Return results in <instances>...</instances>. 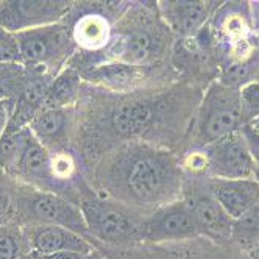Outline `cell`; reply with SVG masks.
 <instances>
[{"label":"cell","instance_id":"d4e9b609","mask_svg":"<svg viewBox=\"0 0 259 259\" xmlns=\"http://www.w3.org/2000/svg\"><path fill=\"white\" fill-rule=\"evenodd\" d=\"M73 169V165L70 162V159L64 155H60V156H52V174H53V178H58V180H63V178H67L70 175Z\"/></svg>","mask_w":259,"mask_h":259},{"label":"cell","instance_id":"8992f818","mask_svg":"<svg viewBox=\"0 0 259 259\" xmlns=\"http://www.w3.org/2000/svg\"><path fill=\"white\" fill-rule=\"evenodd\" d=\"M208 159V172L219 180L254 178L256 165L250 156L245 139L237 132L203 149Z\"/></svg>","mask_w":259,"mask_h":259},{"label":"cell","instance_id":"ffe728a7","mask_svg":"<svg viewBox=\"0 0 259 259\" xmlns=\"http://www.w3.org/2000/svg\"><path fill=\"white\" fill-rule=\"evenodd\" d=\"M78 88V77L72 72H66L60 75L50 88H47L46 103L49 108H60L61 105L69 103L75 96Z\"/></svg>","mask_w":259,"mask_h":259},{"label":"cell","instance_id":"cb8c5ba5","mask_svg":"<svg viewBox=\"0 0 259 259\" xmlns=\"http://www.w3.org/2000/svg\"><path fill=\"white\" fill-rule=\"evenodd\" d=\"M16 109V100L11 97L0 99V139L5 136L8 132V126L11 123V119L14 116Z\"/></svg>","mask_w":259,"mask_h":259},{"label":"cell","instance_id":"4316f807","mask_svg":"<svg viewBox=\"0 0 259 259\" xmlns=\"http://www.w3.org/2000/svg\"><path fill=\"white\" fill-rule=\"evenodd\" d=\"M13 209H14V203H13L11 195L5 192L4 189H0V225H4L11 217Z\"/></svg>","mask_w":259,"mask_h":259},{"label":"cell","instance_id":"9a60e30c","mask_svg":"<svg viewBox=\"0 0 259 259\" xmlns=\"http://www.w3.org/2000/svg\"><path fill=\"white\" fill-rule=\"evenodd\" d=\"M111 52H113L114 61L139 67L152 57L153 38L147 31H132L122 36Z\"/></svg>","mask_w":259,"mask_h":259},{"label":"cell","instance_id":"7c38bea8","mask_svg":"<svg viewBox=\"0 0 259 259\" xmlns=\"http://www.w3.org/2000/svg\"><path fill=\"white\" fill-rule=\"evenodd\" d=\"M161 8L170 28L183 36L195 33L205 24L208 16L206 5L203 2H162Z\"/></svg>","mask_w":259,"mask_h":259},{"label":"cell","instance_id":"44dd1931","mask_svg":"<svg viewBox=\"0 0 259 259\" xmlns=\"http://www.w3.org/2000/svg\"><path fill=\"white\" fill-rule=\"evenodd\" d=\"M239 109L242 125L259 119V81H248L239 88Z\"/></svg>","mask_w":259,"mask_h":259},{"label":"cell","instance_id":"30bf717a","mask_svg":"<svg viewBox=\"0 0 259 259\" xmlns=\"http://www.w3.org/2000/svg\"><path fill=\"white\" fill-rule=\"evenodd\" d=\"M30 244L31 251L42 256L61 251H75L83 254L94 253V247L89 244V239L67 228L55 225H36L30 234Z\"/></svg>","mask_w":259,"mask_h":259},{"label":"cell","instance_id":"484cf974","mask_svg":"<svg viewBox=\"0 0 259 259\" xmlns=\"http://www.w3.org/2000/svg\"><path fill=\"white\" fill-rule=\"evenodd\" d=\"M184 165L192 172H208V159L205 152H192L184 161Z\"/></svg>","mask_w":259,"mask_h":259},{"label":"cell","instance_id":"3957f363","mask_svg":"<svg viewBox=\"0 0 259 259\" xmlns=\"http://www.w3.org/2000/svg\"><path fill=\"white\" fill-rule=\"evenodd\" d=\"M17 211L36 225L63 227L89 239V231L80 206L50 191H34L17 200Z\"/></svg>","mask_w":259,"mask_h":259},{"label":"cell","instance_id":"f546056e","mask_svg":"<svg viewBox=\"0 0 259 259\" xmlns=\"http://www.w3.org/2000/svg\"><path fill=\"white\" fill-rule=\"evenodd\" d=\"M250 125L256 130V132H259V119H256V120H254L253 123H250Z\"/></svg>","mask_w":259,"mask_h":259},{"label":"cell","instance_id":"9c48e42d","mask_svg":"<svg viewBox=\"0 0 259 259\" xmlns=\"http://www.w3.org/2000/svg\"><path fill=\"white\" fill-rule=\"evenodd\" d=\"M209 192L224 211L233 219H239L256 203H259V183L247 180H219L212 178Z\"/></svg>","mask_w":259,"mask_h":259},{"label":"cell","instance_id":"ac0fdd59","mask_svg":"<svg viewBox=\"0 0 259 259\" xmlns=\"http://www.w3.org/2000/svg\"><path fill=\"white\" fill-rule=\"evenodd\" d=\"M92 78L99 83H103L111 89L126 91L133 88L136 81L141 78V70L136 66L113 61L96 67L92 70Z\"/></svg>","mask_w":259,"mask_h":259},{"label":"cell","instance_id":"6da1fadb","mask_svg":"<svg viewBox=\"0 0 259 259\" xmlns=\"http://www.w3.org/2000/svg\"><path fill=\"white\" fill-rule=\"evenodd\" d=\"M109 181L139 203H156L178 186L177 165L170 155L147 147H133L113 165Z\"/></svg>","mask_w":259,"mask_h":259},{"label":"cell","instance_id":"603a6c76","mask_svg":"<svg viewBox=\"0 0 259 259\" xmlns=\"http://www.w3.org/2000/svg\"><path fill=\"white\" fill-rule=\"evenodd\" d=\"M239 130L245 139V144L248 147L250 156L256 165V169H259V132H256L251 125H242Z\"/></svg>","mask_w":259,"mask_h":259},{"label":"cell","instance_id":"4fadbf2b","mask_svg":"<svg viewBox=\"0 0 259 259\" xmlns=\"http://www.w3.org/2000/svg\"><path fill=\"white\" fill-rule=\"evenodd\" d=\"M14 170L21 177L38 183L41 186H46L55 180L52 174V155L49 153L47 147H44L36 138H33L27 145Z\"/></svg>","mask_w":259,"mask_h":259},{"label":"cell","instance_id":"52a82bcc","mask_svg":"<svg viewBox=\"0 0 259 259\" xmlns=\"http://www.w3.org/2000/svg\"><path fill=\"white\" fill-rule=\"evenodd\" d=\"M200 234L186 200L167 203L141 225V237L150 242L180 240Z\"/></svg>","mask_w":259,"mask_h":259},{"label":"cell","instance_id":"d6986e66","mask_svg":"<svg viewBox=\"0 0 259 259\" xmlns=\"http://www.w3.org/2000/svg\"><path fill=\"white\" fill-rule=\"evenodd\" d=\"M231 237L245 250H256L259 247V203L233 220Z\"/></svg>","mask_w":259,"mask_h":259},{"label":"cell","instance_id":"7a4b0ae2","mask_svg":"<svg viewBox=\"0 0 259 259\" xmlns=\"http://www.w3.org/2000/svg\"><path fill=\"white\" fill-rule=\"evenodd\" d=\"M240 126L239 89L225 83H214L208 89L198 111L194 132L195 144L205 149L237 132Z\"/></svg>","mask_w":259,"mask_h":259},{"label":"cell","instance_id":"5bb4252c","mask_svg":"<svg viewBox=\"0 0 259 259\" xmlns=\"http://www.w3.org/2000/svg\"><path fill=\"white\" fill-rule=\"evenodd\" d=\"M153 120V111L145 102L125 103L116 109L113 126L120 136L135 138L142 135L144 130Z\"/></svg>","mask_w":259,"mask_h":259},{"label":"cell","instance_id":"277c9868","mask_svg":"<svg viewBox=\"0 0 259 259\" xmlns=\"http://www.w3.org/2000/svg\"><path fill=\"white\" fill-rule=\"evenodd\" d=\"M80 209L91 237L108 244H123L141 236V227L113 203L89 197L81 200Z\"/></svg>","mask_w":259,"mask_h":259},{"label":"cell","instance_id":"5b68a950","mask_svg":"<svg viewBox=\"0 0 259 259\" xmlns=\"http://www.w3.org/2000/svg\"><path fill=\"white\" fill-rule=\"evenodd\" d=\"M69 11L63 0H8L0 2V27L17 34L55 25Z\"/></svg>","mask_w":259,"mask_h":259},{"label":"cell","instance_id":"f1b7e54d","mask_svg":"<svg viewBox=\"0 0 259 259\" xmlns=\"http://www.w3.org/2000/svg\"><path fill=\"white\" fill-rule=\"evenodd\" d=\"M21 259H49V257L47 256H42L39 253H36V251H31V253H28L27 256H24Z\"/></svg>","mask_w":259,"mask_h":259},{"label":"cell","instance_id":"ba28073f","mask_svg":"<svg viewBox=\"0 0 259 259\" xmlns=\"http://www.w3.org/2000/svg\"><path fill=\"white\" fill-rule=\"evenodd\" d=\"M16 38L21 52V64L27 66L46 64L67 53L70 46L69 33L57 24L17 33Z\"/></svg>","mask_w":259,"mask_h":259},{"label":"cell","instance_id":"8fae6325","mask_svg":"<svg viewBox=\"0 0 259 259\" xmlns=\"http://www.w3.org/2000/svg\"><path fill=\"white\" fill-rule=\"evenodd\" d=\"M186 203L189 205L200 233L214 237H231L233 219L215 201L211 192L197 194L186 200Z\"/></svg>","mask_w":259,"mask_h":259},{"label":"cell","instance_id":"e0dca14e","mask_svg":"<svg viewBox=\"0 0 259 259\" xmlns=\"http://www.w3.org/2000/svg\"><path fill=\"white\" fill-rule=\"evenodd\" d=\"M28 128L33 136L46 147L47 142L58 141L64 135L66 114L61 108H41L39 113L28 122Z\"/></svg>","mask_w":259,"mask_h":259},{"label":"cell","instance_id":"1f68e13d","mask_svg":"<svg viewBox=\"0 0 259 259\" xmlns=\"http://www.w3.org/2000/svg\"><path fill=\"white\" fill-rule=\"evenodd\" d=\"M253 253H257V259H259V247L256 250H253Z\"/></svg>","mask_w":259,"mask_h":259},{"label":"cell","instance_id":"2e32d148","mask_svg":"<svg viewBox=\"0 0 259 259\" xmlns=\"http://www.w3.org/2000/svg\"><path fill=\"white\" fill-rule=\"evenodd\" d=\"M72 38L83 49L97 50L109 42L111 28L100 14H86L73 27Z\"/></svg>","mask_w":259,"mask_h":259},{"label":"cell","instance_id":"83f0119b","mask_svg":"<svg viewBox=\"0 0 259 259\" xmlns=\"http://www.w3.org/2000/svg\"><path fill=\"white\" fill-rule=\"evenodd\" d=\"M49 259H92V254H83V253H75V251H61L47 256Z\"/></svg>","mask_w":259,"mask_h":259},{"label":"cell","instance_id":"4dcf8cb0","mask_svg":"<svg viewBox=\"0 0 259 259\" xmlns=\"http://www.w3.org/2000/svg\"><path fill=\"white\" fill-rule=\"evenodd\" d=\"M254 180L259 183V169H256V170H254Z\"/></svg>","mask_w":259,"mask_h":259},{"label":"cell","instance_id":"7402d4cb","mask_svg":"<svg viewBox=\"0 0 259 259\" xmlns=\"http://www.w3.org/2000/svg\"><path fill=\"white\" fill-rule=\"evenodd\" d=\"M21 240L10 231H0V259H21Z\"/></svg>","mask_w":259,"mask_h":259}]
</instances>
